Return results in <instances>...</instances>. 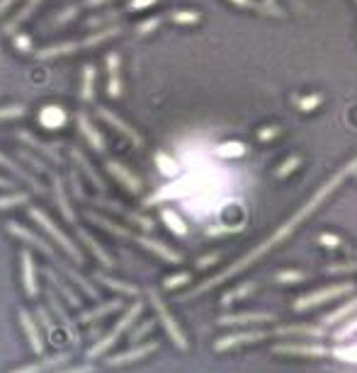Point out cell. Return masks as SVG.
Wrapping results in <instances>:
<instances>
[{
  "mask_svg": "<svg viewBox=\"0 0 357 373\" xmlns=\"http://www.w3.org/2000/svg\"><path fill=\"white\" fill-rule=\"evenodd\" d=\"M170 20L180 24H192L200 20V13H195V10H175V13H170Z\"/></svg>",
  "mask_w": 357,
  "mask_h": 373,
  "instance_id": "f6af8a7d",
  "label": "cell"
},
{
  "mask_svg": "<svg viewBox=\"0 0 357 373\" xmlns=\"http://www.w3.org/2000/svg\"><path fill=\"white\" fill-rule=\"evenodd\" d=\"M68 359H71L68 351H56V354L44 356V359L34 361V364H27V366H22V369H15L10 373H49L54 369H61Z\"/></svg>",
  "mask_w": 357,
  "mask_h": 373,
  "instance_id": "ac0fdd59",
  "label": "cell"
},
{
  "mask_svg": "<svg viewBox=\"0 0 357 373\" xmlns=\"http://www.w3.org/2000/svg\"><path fill=\"white\" fill-rule=\"evenodd\" d=\"M107 172H110V175L115 177V180L119 182L126 192H131V194L141 192V180L126 165H122V162H117V160H107Z\"/></svg>",
  "mask_w": 357,
  "mask_h": 373,
  "instance_id": "2e32d148",
  "label": "cell"
},
{
  "mask_svg": "<svg viewBox=\"0 0 357 373\" xmlns=\"http://www.w3.org/2000/svg\"><path fill=\"white\" fill-rule=\"evenodd\" d=\"M299 165H302V158H299V155H292V158H287V160H284L282 165L277 167V172H275V177H279V180H282V177L292 175V172L297 170Z\"/></svg>",
  "mask_w": 357,
  "mask_h": 373,
  "instance_id": "7bdbcfd3",
  "label": "cell"
},
{
  "mask_svg": "<svg viewBox=\"0 0 357 373\" xmlns=\"http://www.w3.org/2000/svg\"><path fill=\"white\" fill-rule=\"evenodd\" d=\"M158 24H161V17H153V20H146V22H141L139 27H136V32L139 34H151L153 29L158 27Z\"/></svg>",
  "mask_w": 357,
  "mask_h": 373,
  "instance_id": "f5cc1de1",
  "label": "cell"
},
{
  "mask_svg": "<svg viewBox=\"0 0 357 373\" xmlns=\"http://www.w3.org/2000/svg\"><path fill=\"white\" fill-rule=\"evenodd\" d=\"M42 272H44V277H47V281H49V286H51V289H54V291H59V294L64 296V298L68 300V303L73 305V308H78V305H80V296L75 294V289L68 284V279H61L59 274H56L51 267H44Z\"/></svg>",
  "mask_w": 357,
  "mask_h": 373,
  "instance_id": "44dd1931",
  "label": "cell"
},
{
  "mask_svg": "<svg viewBox=\"0 0 357 373\" xmlns=\"http://www.w3.org/2000/svg\"><path fill=\"white\" fill-rule=\"evenodd\" d=\"M268 337H275L272 330H248V332H233V335L226 337H219L214 342V351H228V349H236L241 344H253V342H263Z\"/></svg>",
  "mask_w": 357,
  "mask_h": 373,
  "instance_id": "ba28073f",
  "label": "cell"
},
{
  "mask_svg": "<svg viewBox=\"0 0 357 373\" xmlns=\"http://www.w3.org/2000/svg\"><path fill=\"white\" fill-rule=\"evenodd\" d=\"M85 218H88V221H90V223H95V226H100V228H102V231H107V233L117 235V238H126V240H134V233H131V231H126V228H122V226H119V223L110 221V218L100 216V213H95V211H85Z\"/></svg>",
  "mask_w": 357,
  "mask_h": 373,
  "instance_id": "484cf974",
  "label": "cell"
},
{
  "mask_svg": "<svg viewBox=\"0 0 357 373\" xmlns=\"http://www.w3.org/2000/svg\"><path fill=\"white\" fill-rule=\"evenodd\" d=\"M141 313H144V303H141V300H136V303H131L129 308L124 310V315H122V318L117 320V325L112 327V330L107 332V335L102 337L100 342H95V344L90 347L88 351H85V356H88V359L93 361V359H100L102 354H107V351H110L112 347L117 344V340H119V337L124 335V332L129 330V327L136 323V318H139Z\"/></svg>",
  "mask_w": 357,
  "mask_h": 373,
  "instance_id": "3957f363",
  "label": "cell"
},
{
  "mask_svg": "<svg viewBox=\"0 0 357 373\" xmlns=\"http://www.w3.org/2000/svg\"><path fill=\"white\" fill-rule=\"evenodd\" d=\"M73 228H75V235H78V240L85 245V248L90 250V252H93V257L98 259V262L102 264V267H117L115 257H112V254L107 252L105 248H102V245L98 243V240L93 238V235H90L88 231H83V228H80V226H73Z\"/></svg>",
  "mask_w": 357,
  "mask_h": 373,
  "instance_id": "ffe728a7",
  "label": "cell"
},
{
  "mask_svg": "<svg viewBox=\"0 0 357 373\" xmlns=\"http://www.w3.org/2000/svg\"><path fill=\"white\" fill-rule=\"evenodd\" d=\"M15 182H10L8 177H0V189H13Z\"/></svg>",
  "mask_w": 357,
  "mask_h": 373,
  "instance_id": "be15d7a7",
  "label": "cell"
},
{
  "mask_svg": "<svg viewBox=\"0 0 357 373\" xmlns=\"http://www.w3.org/2000/svg\"><path fill=\"white\" fill-rule=\"evenodd\" d=\"M34 318H37L39 327H42V330L47 332L49 340H54L56 325H54V318H51V315H49V310L44 308V305H37V308H34Z\"/></svg>",
  "mask_w": 357,
  "mask_h": 373,
  "instance_id": "f35d334b",
  "label": "cell"
},
{
  "mask_svg": "<svg viewBox=\"0 0 357 373\" xmlns=\"http://www.w3.org/2000/svg\"><path fill=\"white\" fill-rule=\"evenodd\" d=\"M78 129H80L83 139L88 141V146L93 148V151L105 153V139H102V134L93 126V121L88 119V114H85V112H80V114H78Z\"/></svg>",
  "mask_w": 357,
  "mask_h": 373,
  "instance_id": "7402d4cb",
  "label": "cell"
},
{
  "mask_svg": "<svg viewBox=\"0 0 357 373\" xmlns=\"http://www.w3.org/2000/svg\"><path fill=\"white\" fill-rule=\"evenodd\" d=\"M158 349V342H144V344H136L131 349L122 351V354H115L107 359V366H126V364H134V361L146 359L149 354Z\"/></svg>",
  "mask_w": 357,
  "mask_h": 373,
  "instance_id": "4fadbf2b",
  "label": "cell"
},
{
  "mask_svg": "<svg viewBox=\"0 0 357 373\" xmlns=\"http://www.w3.org/2000/svg\"><path fill=\"white\" fill-rule=\"evenodd\" d=\"M119 308H122V300H105V303H100L98 308L85 310V313H80V323L93 325V323H98V320L105 318V315L117 313V310H119Z\"/></svg>",
  "mask_w": 357,
  "mask_h": 373,
  "instance_id": "4316f807",
  "label": "cell"
},
{
  "mask_svg": "<svg viewBox=\"0 0 357 373\" xmlns=\"http://www.w3.org/2000/svg\"><path fill=\"white\" fill-rule=\"evenodd\" d=\"M353 291H355V284H350V281L326 286V289H319V291H311V294L299 296V298L292 303V310H294V313H306V310L316 308V305H323V303H328V300H333V298H340V296L353 294Z\"/></svg>",
  "mask_w": 357,
  "mask_h": 373,
  "instance_id": "8992f818",
  "label": "cell"
},
{
  "mask_svg": "<svg viewBox=\"0 0 357 373\" xmlns=\"http://www.w3.org/2000/svg\"><path fill=\"white\" fill-rule=\"evenodd\" d=\"M0 165H3L5 170L15 172V175H17L20 180H24V182H27L29 187H34V192H37V194H44V187L39 185L37 180H34V175H29L27 170H22V167H20L17 162H15V160H10V158H8V155H3V153H0Z\"/></svg>",
  "mask_w": 357,
  "mask_h": 373,
  "instance_id": "f546056e",
  "label": "cell"
},
{
  "mask_svg": "<svg viewBox=\"0 0 357 373\" xmlns=\"http://www.w3.org/2000/svg\"><path fill=\"white\" fill-rule=\"evenodd\" d=\"M217 153L219 158H241L243 153H246V143L241 141H226L221 143V146H217Z\"/></svg>",
  "mask_w": 357,
  "mask_h": 373,
  "instance_id": "74e56055",
  "label": "cell"
},
{
  "mask_svg": "<svg viewBox=\"0 0 357 373\" xmlns=\"http://www.w3.org/2000/svg\"><path fill=\"white\" fill-rule=\"evenodd\" d=\"M190 281H192V274L190 272L173 274V277H168L166 281H163V289H166V291H175V289H180V286L190 284Z\"/></svg>",
  "mask_w": 357,
  "mask_h": 373,
  "instance_id": "b9f144b4",
  "label": "cell"
},
{
  "mask_svg": "<svg viewBox=\"0 0 357 373\" xmlns=\"http://www.w3.org/2000/svg\"><path fill=\"white\" fill-rule=\"evenodd\" d=\"M17 139L22 141V143H27L29 148H34V151H39V153H42V155H47L49 160H54V162H56V165H64V158L59 155L56 146H51V143L39 141L37 136H32V134H29V131H20Z\"/></svg>",
  "mask_w": 357,
  "mask_h": 373,
  "instance_id": "cb8c5ba5",
  "label": "cell"
},
{
  "mask_svg": "<svg viewBox=\"0 0 357 373\" xmlns=\"http://www.w3.org/2000/svg\"><path fill=\"white\" fill-rule=\"evenodd\" d=\"M158 0H131L129 8L131 10H144V8H151V5H156Z\"/></svg>",
  "mask_w": 357,
  "mask_h": 373,
  "instance_id": "91938a15",
  "label": "cell"
},
{
  "mask_svg": "<svg viewBox=\"0 0 357 373\" xmlns=\"http://www.w3.org/2000/svg\"><path fill=\"white\" fill-rule=\"evenodd\" d=\"M146 296H149V300H151L153 310H156V318H158V323L163 325V330H166V335L170 337V342L177 347V349H180V351H185L187 347H190V342H187L185 332H182L180 323H177V320H175V315H173L170 310H168L166 300L161 298V294H158L156 289H149V291H146Z\"/></svg>",
  "mask_w": 357,
  "mask_h": 373,
  "instance_id": "5b68a950",
  "label": "cell"
},
{
  "mask_svg": "<svg viewBox=\"0 0 357 373\" xmlns=\"http://www.w3.org/2000/svg\"><path fill=\"white\" fill-rule=\"evenodd\" d=\"M255 289H258V284H255V281H246V284H241V286H236V289L226 291V294L221 296V305H231V303H236V300L248 298Z\"/></svg>",
  "mask_w": 357,
  "mask_h": 373,
  "instance_id": "e575fe53",
  "label": "cell"
},
{
  "mask_svg": "<svg viewBox=\"0 0 357 373\" xmlns=\"http://www.w3.org/2000/svg\"><path fill=\"white\" fill-rule=\"evenodd\" d=\"M39 121H42L47 129H61V126L66 124V112L61 109L59 105H49V107H44V109H42Z\"/></svg>",
  "mask_w": 357,
  "mask_h": 373,
  "instance_id": "4dcf8cb0",
  "label": "cell"
},
{
  "mask_svg": "<svg viewBox=\"0 0 357 373\" xmlns=\"http://www.w3.org/2000/svg\"><path fill=\"white\" fill-rule=\"evenodd\" d=\"M15 47H20V51H32V42L27 34H20V37H15Z\"/></svg>",
  "mask_w": 357,
  "mask_h": 373,
  "instance_id": "6f0895ef",
  "label": "cell"
},
{
  "mask_svg": "<svg viewBox=\"0 0 357 373\" xmlns=\"http://www.w3.org/2000/svg\"><path fill=\"white\" fill-rule=\"evenodd\" d=\"M275 337H311V340H321L326 335V327H309V325H287V327H275Z\"/></svg>",
  "mask_w": 357,
  "mask_h": 373,
  "instance_id": "603a6c76",
  "label": "cell"
},
{
  "mask_svg": "<svg viewBox=\"0 0 357 373\" xmlns=\"http://www.w3.org/2000/svg\"><path fill=\"white\" fill-rule=\"evenodd\" d=\"M231 3L241 5V8H258V5H255L253 0H231Z\"/></svg>",
  "mask_w": 357,
  "mask_h": 373,
  "instance_id": "6125c7cd",
  "label": "cell"
},
{
  "mask_svg": "<svg viewBox=\"0 0 357 373\" xmlns=\"http://www.w3.org/2000/svg\"><path fill=\"white\" fill-rule=\"evenodd\" d=\"M297 105H299V109H302V112H311V109H316V107L321 105V97L319 95L302 97V100H297Z\"/></svg>",
  "mask_w": 357,
  "mask_h": 373,
  "instance_id": "f907efd6",
  "label": "cell"
},
{
  "mask_svg": "<svg viewBox=\"0 0 357 373\" xmlns=\"http://www.w3.org/2000/svg\"><path fill=\"white\" fill-rule=\"evenodd\" d=\"M56 373H95V369L90 364H83V366H73V369H61Z\"/></svg>",
  "mask_w": 357,
  "mask_h": 373,
  "instance_id": "680465c9",
  "label": "cell"
},
{
  "mask_svg": "<svg viewBox=\"0 0 357 373\" xmlns=\"http://www.w3.org/2000/svg\"><path fill=\"white\" fill-rule=\"evenodd\" d=\"M98 116H100L102 121H107V124H110L112 129L117 131V134H122L126 141H131V143H134L136 148H141V146H144V139H141V136L136 134V131L131 129V126L126 124V121H122L117 114H112V112L107 109V107H98Z\"/></svg>",
  "mask_w": 357,
  "mask_h": 373,
  "instance_id": "9a60e30c",
  "label": "cell"
},
{
  "mask_svg": "<svg viewBox=\"0 0 357 373\" xmlns=\"http://www.w3.org/2000/svg\"><path fill=\"white\" fill-rule=\"evenodd\" d=\"M17 318H20V325H22L24 335H27V342H29V347H32V351L42 356L44 354V340H42V327H39L37 318L24 308H20Z\"/></svg>",
  "mask_w": 357,
  "mask_h": 373,
  "instance_id": "30bf717a",
  "label": "cell"
},
{
  "mask_svg": "<svg viewBox=\"0 0 357 373\" xmlns=\"http://www.w3.org/2000/svg\"><path fill=\"white\" fill-rule=\"evenodd\" d=\"M161 218H163V223L168 226V231L175 233L177 238H185V235H187V223L182 221L180 213H177L175 208H163Z\"/></svg>",
  "mask_w": 357,
  "mask_h": 373,
  "instance_id": "d6a6232c",
  "label": "cell"
},
{
  "mask_svg": "<svg viewBox=\"0 0 357 373\" xmlns=\"http://www.w3.org/2000/svg\"><path fill=\"white\" fill-rule=\"evenodd\" d=\"M20 269H22V286H24V294L29 298L39 294V286H37V262H34L32 252L29 250H22L20 252Z\"/></svg>",
  "mask_w": 357,
  "mask_h": 373,
  "instance_id": "5bb4252c",
  "label": "cell"
},
{
  "mask_svg": "<svg viewBox=\"0 0 357 373\" xmlns=\"http://www.w3.org/2000/svg\"><path fill=\"white\" fill-rule=\"evenodd\" d=\"M13 3H15V0H0V15H5V10H8Z\"/></svg>",
  "mask_w": 357,
  "mask_h": 373,
  "instance_id": "e7e4bbea",
  "label": "cell"
},
{
  "mask_svg": "<svg viewBox=\"0 0 357 373\" xmlns=\"http://www.w3.org/2000/svg\"><path fill=\"white\" fill-rule=\"evenodd\" d=\"M83 102L95 100V66H85L83 68V88H80Z\"/></svg>",
  "mask_w": 357,
  "mask_h": 373,
  "instance_id": "8d00e7d4",
  "label": "cell"
},
{
  "mask_svg": "<svg viewBox=\"0 0 357 373\" xmlns=\"http://www.w3.org/2000/svg\"><path fill=\"white\" fill-rule=\"evenodd\" d=\"M357 269V262H340V264H330V267H326L323 272L326 274H348V272H355Z\"/></svg>",
  "mask_w": 357,
  "mask_h": 373,
  "instance_id": "681fc988",
  "label": "cell"
},
{
  "mask_svg": "<svg viewBox=\"0 0 357 373\" xmlns=\"http://www.w3.org/2000/svg\"><path fill=\"white\" fill-rule=\"evenodd\" d=\"M107 75H110V83H107V95L119 97L122 80H119V56H117V54L107 56Z\"/></svg>",
  "mask_w": 357,
  "mask_h": 373,
  "instance_id": "83f0119b",
  "label": "cell"
},
{
  "mask_svg": "<svg viewBox=\"0 0 357 373\" xmlns=\"http://www.w3.org/2000/svg\"><path fill=\"white\" fill-rule=\"evenodd\" d=\"M357 313V296L353 300H348V303H343L340 308H335L333 313H328L323 318V327H333V325H338V323H343V320H348L350 315H355Z\"/></svg>",
  "mask_w": 357,
  "mask_h": 373,
  "instance_id": "1f68e13d",
  "label": "cell"
},
{
  "mask_svg": "<svg viewBox=\"0 0 357 373\" xmlns=\"http://www.w3.org/2000/svg\"><path fill=\"white\" fill-rule=\"evenodd\" d=\"M134 243H139L144 250H149V252L158 254V257L166 259V262H170V264H180L182 262V254L180 252H175L170 245L161 243V240H156V238H149V235H134Z\"/></svg>",
  "mask_w": 357,
  "mask_h": 373,
  "instance_id": "7c38bea8",
  "label": "cell"
},
{
  "mask_svg": "<svg viewBox=\"0 0 357 373\" xmlns=\"http://www.w3.org/2000/svg\"><path fill=\"white\" fill-rule=\"evenodd\" d=\"M93 206H98V208H105V211H115V213H119L122 218H126L129 223H134V226H139V228H144V231H153V221L151 218H146V216H139V213H134V211H126L124 206H122L119 201H112V199H93Z\"/></svg>",
  "mask_w": 357,
  "mask_h": 373,
  "instance_id": "8fae6325",
  "label": "cell"
},
{
  "mask_svg": "<svg viewBox=\"0 0 357 373\" xmlns=\"http://www.w3.org/2000/svg\"><path fill=\"white\" fill-rule=\"evenodd\" d=\"M277 134H279V126H265V129L258 134V139H260V141H272Z\"/></svg>",
  "mask_w": 357,
  "mask_h": 373,
  "instance_id": "9f6ffc18",
  "label": "cell"
},
{
  "mask_svg": "<svg viewBox=\"0 0 357 373\" xmlns=\"http://www.w3.org/2000/svg\"><path fill=\"white\" fill-rule=\"evenodd\" d=\"M47 303H49L51 313H54V318L59 320L61 327H64V332H66V337H68V342H71L73 347H78V344H80V330H78V325H75V320L68 315L66 305L61 303V298L56 296V291L51 289V286H47Z\"/></svg>",
  "mask_w": 357,
  "mask_h": 373,
  "instance_id": "52a82bcc",
  "label": "cell"
},
{
  "mask_svg": "<svg viewBox=\"0 0 357 373\" xmlns=\"http://www.w3.org/2000/svg\"><path fill=\"white\" fill-rule=\"evenodd\" d=\"M219 259H221V252H212V254H207V257H200V259H197V269L212 267V264H217Z\"/></svg>",
  "mask_w": 357,
  "mask_h": 373,
  "instance_id": "816d5d0a",
  "label": "cell"
},
{
  "mask_svg": "<svg viewBox=\"0 0 357 373\" xmlns=\"http://www.w3.org/2000/svg\"><path fill=\"white\" fill-rule=\"evenodd\" d=\"M156 165H158V170H161V175H166V177L180 175V165H177V160L168 155V153H163V151L156 153Z\"/></svg>",
  "mask_w": 357,
  "mask_h": 373,
  "instance_id": "d590c367",
  "label": "cell"
},
{
  "mask_svg": "<svg viewBox=\"0 0 357 373\" xmlns=\"http://www.w3.org/2000/svg\"><path fill=\"white\" fill-rule=\"evenodd\" d=\"M51 185H54V201H56V206H59V211H61V216H64V221L71 223V226H75L78 216H75V211L71 208L68 197H66L64 180H61L59 175H54V172H51Z\"/></svg>",
  "mask_w": 357,
  "mask_h": 373,
  "instance_id": "d6986e66",
  "label": "cell"
},
{
  "mask_svg": "<svg viewBox=\"0 0 357 373\" xmlns=\"http://www.w3.org/2000/svg\"><path fill=\"white\" fill-rule=\"evenodd\" d=\"M71 158H73V162H78V167L85 172V177H88V180L93 182L95 189H98L100 194H105V189H107V187H105V182H102V177L98 175V172H95V167L88 162V158H85V153L80 151V148H71Z\"/></svg>",
  "mask_w": 357,
  "mask_h": 373,
  "instance_id": "d4e9b609",
  "label": "cell"
},
{
  "mask_svg": "<svg viewBox=\"0 0 357 373\" xmlns=\"http://www.w3.org/2000/svg\"><path fill=\"white\" fill-rule=\"evenodd\" d=\"M102 3H107V0H85V5H90V8H93V5H102Z\"/></svg>",
  "mask_w": 357,
  "mask_h": 373,
  "instance_id": "03108f58",
  "label": "cell"
},
{
  "mask_svg": "<svg viewBox=\"0 0 357 373\" xmlns=\"http://www.w3.org/2000/svg\"><path fill=\"white\" fill-rule=\"evenodd\" d=\"M153 327H156V320H144V323H141L139 327H136V330H131L129 342H139L141 337H146V335H149V332L153 330Z\"/></svg>",
  "mask_w": 357,
  "mask_h": 373,
  "instance_id": "c3c4849f",
  "label": "cell"
},
{
  "mask_svg": "<svg viewBox=\"0 0 357 373\" xmlns=\"http://www.w3.org/2000/svg\"><path fill=\"white\" fill-rule=\"evenodd\" d=\"M355 332H357V318H350L348 323H345L338 332H335V342H345L348 337H353Z\"/></svg>",
  "mask_w": 357,
  "mask_h": 373,
  "instance_id": "7dc6e473",
  "label": "cell"
},
{
  "mask_svg": "<svg viewBox=\"0 0 357 373\" xmlns=\"http://www.w3.org/2000/svg\"><path fill=\"white\" fill-rule=\"evenodd\" d=\"M309 274L306 272H297V269H284V272H279L277 277V284H297V281H304Z\"/></svg>",
  "mask_w": 357,
  "mask_h": 373,
  "instance_id": "ee69618b",
  "label": "cell"
},
{
  "mask_svg": "<svg viewBox=\"0 0 357 373\" xmlns=\"http://www.w3.org/2000/svg\"><path fill=\"white\" fill-rule=\"evenodd\" d=\"M330 354L340 361H348V364H357V344H345V347H335L330 349Z\"/></svg>",
  "mask_w": 357,
  "mask_h": 373,
  "instance_id": "ab89813d",
  "label": "cell"
},
{
  "mask_svg": "<svg viewBox=\"0 0 357 373\" xmlns=\"http://www.w3.org/2000/svg\"><path fill=\"white\" fill-rule=\"evenodd\" d=\"M39 3H42V0H27V3H24L22 8H20V13H17V15H15V17L10 20V22H5V24H3V34H13L15 29L20 27V24L27 22V20L32 17L34 10L39 8Z\"/></svg>",
  "mask_w": 357,
  "mask_h": 373,
  "instance_id": "f1b7e54d",
  "label": "cell"
},
{
  "mask_svg": "<svg viewBox=\"0 0 357 373\" xmlns=\"http://www.w3.org/2000/svg\"><path fill=\"white\" fill-rule=\"evenodd\" d=\"M27 213H29V218H32V221L37 223V226L42 228V231L47 233L49 238L54 240V243L59 245V248L64 250V252L68 254V257L73 259L75 264H83V259H85V257H83V252H80V248H78V245L73 243V240L68 238V235H66L64 231H61V228L56 226L54 221H51V218L47 216V213L42 211V208L32 206V208H29Z\"/></svg>",
  "mask_w": 357,
  "mask_h": 373,
  "instance_id": "277c9868",
  "label": "cell"
},
{
  "mask_svg": "<svg viewBox=\"0 0 357 373\" xmlns=\"http://www.w3.org/2000/svg\"><path fill=\"white\" fill-rule=\"evenodd\" d=\"M355 3H357V0H355Z\"/></svg>",
  "mask_w": 357,
  "mask_h": 373,
  "instance_id": "003e7915",
  "label": "cell"
},
{
  "mask_svg": "<svg viewBox=\"0 0 357 373\" xmlns=\"http://www.w3.org/2000/svg\"><path fill=\"white\" fill-rule=\"evenodd\" d=\"M95 281H100L102 286H107V289H112V291H119V294H124V296H139V289H136L134 284L112 279V277H107V274H102V272L95 274Z\"/></svg>",
  "mask_w": 357,
  "mask_h": 373,
  "instance_id": "836d02e7",
  "label": "cell"
},
{
  "mask_svg": "<svg viewBox=\"0 0 357 373\" xmlns=\"http://www.w3.org/2000/svg\"><path fill=\"white\" fill-rule=\"evenodd\" d=\"M29 201V194L27 192H15L8 194V197H0V208H15V206H22V204Z\"/></svg>",
  "mask_w": 357,
  "mask_h": 373,
  "instance_id": "60d3db41",
  "label": "cell"
},
{
  "mask_svg": "<svg viewBox=\"0 0 357 373\" xmlns=\"http://www.w3.org/2000/svg\"><path fill=\"white\" fill-rule=\"evenodd\" d=\"M353 172H357V158H353V160H350L348 165H343V167H340V170L335 172V175L330 177V180L326 182V185H321V187H319V192H316L314 197H311L309 201H306L304 206L299 208V211L294 213L292 218H289V221H284L282 226H279L277 231H275L272 235H270L268 240H263V243H260L258 248H253L248 254H243L241 259H236V262H233L231 267H226V269H224L221 274H217V277H212V279L202 281L200 286H195V289H192V291H187V294H182V296H180V300H190V298H195V296L207 294V291H212L214 286L224 284V281H228L231 277H236V274H241L243 269H248V267H251V264L255 262V259H260L265 252H270V250H272L275 245L284 243V240H287L289 235H292L294 228H299V226H302V223L306 221V218H309L311 213H314L316 208H319L321 204H323L326 199H328V194L333 192V189H338L340 185H343V182H345V177H348V175H353Z\"/></svg>",
  "mask_w": 357,
  "mask_h": 373,
  "instance_id": "6da1fadb",
  "label": "cell"
},
{
  "mask_svg": "<svg viewBox=\"0 0 357 373\" xmlns=\"http://www.w3.org/2000/svg\"><path fill=\"white\" fill-rule=\"evenodd\" d=\"M20 155H22V160H27L29 165H32V167H34V170H37V172H47V167H44L42 162H39V160H37V158H34V155H29L27 151H20Z\"/></svg>",
  "mask_w": 357,
  "mask_h": 373,
  "instance_id": "11a10c76",
  "label": "cell"
},
{
  "mask_svg": "<svg viewBox=\"0 0 357 373\" xmlns=\"http://www.w3.org/2000/svg\"><path fill=\"white\" fill-rule=\"evenodd\" d=\"M275 315L272 313H265V310H248V313H228L221 315L217 320L219 325L224 327H231V325H253V323H272Z\"/></svg>",
  "mask_w": 357,
  "mask_h": 373,
  "instance_id": "e0dca14e",
  "label": "cell"
},
{
  "mask_svg": "<svg viewBox=\"0 0 357 373\" xmlns=\"http://www.w3.org/2000/svg\"><path fill=\"white\" fill-rule=\"evenodd\" d=\"M272 354L282 356H328L330 349L321 342H282L272 347Z\"/></svg>",
  "mask_w": 357,
  "mask_h": 373,
  "instance_id": "9c48e42d",
  "label": "cell"
},
{
  "mask_svg": "<svg viewBox=\"0 0 357 373\" xmlns=\"http://www.w3.org/2000/svg\"><path fill=\"white\" fill-rule=\"evenodd\" d=\"M5 228H8V233H10V235H15V238H20V240H22V243H27V245H32L34 250H39V252H42L44 257H47L49 262L54 264V267L59 269V272L64 274L66 279L71 281V284H75V286H78V289L83 291L85 296H90V298H100L98 289H95V286L90 284V281L85 279L83 274H80L78 269L73 267V264H68V262H66V259L61 257V254L54 250V245H49L47 240H44V238H39L37 233H34V231H29V228H27V226H22V223L10 221Z\"/></svg>",
  "mask_w": 357,
  "mask_h": 373,
  "instance_id": "7a4b0ae2",
  "label": "cell"
},
{
  "mask_svg": "<svg viewBox=\"0 0 357 373\" xmlns=\"http://www.w3.org/2000/svg\"><path fill=\"white\" fill-rule=\"evenodd\" d=\"M75 13H78V8H75V5H73V8H66L64 10V15H59V17H56V22H66V20H71V17H75Z\"/></svg>",
  "mask_w": 357,
  "mask_h": 373,
  "instance_id": "94428289",
  "label": "cell"
},
{
  "mask_svg": "<svg viewBox=\"0 0 357 373\" xmlns=\"http://www.w3.org/2000/svg\"><path fill=\"white\" fill-rule=\"evenodd\" d=\"M27 109L22 105H10V107H0V121L5 119H17V116H24Z\"/></svg>",
  "mask_w": 357,
  "mask_h": 373,
  "instance_id": "bcb514c9",
  "label": "cell"
},
{
  "mask_svg": "<svg viewBox=\"0 0 357 373\" xmlns=\"http://www.w3.org/2000/svg\"><path fill=\"white\" fill-rule=\"evenodd\" d=\"M319 243L326 245V248H340V238H338V235H333V233H323L319 238Z\"/></svg>",
  "mask_w": 357,
  "mask_h": 373,
  "instance_id": "db71d44e",
  "label": "cell"
}]
</instances>
